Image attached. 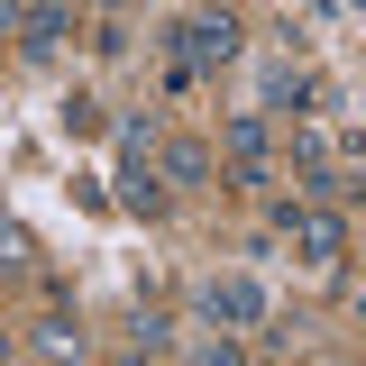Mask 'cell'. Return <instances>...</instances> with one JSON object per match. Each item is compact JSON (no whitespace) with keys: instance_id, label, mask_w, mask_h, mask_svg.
<instances>
[{"instance_id":"6da1fadb","label":"cell","mask_w":366,"mask_h":366,"mask_svg":"<svg viewBox=\"0 0 366 366\" xmlns=\"http://www.w3.org/2000/svg\"><path fill=\"white\" fill-rule=\"evenodd\" d=\"M220 147H229V174L220 183H238V192H266L274 183V129H266V110H229Z\"/></svg>"},{"instance_id":"7a4b0ae2","label":"cell","mask_w":366,"mask_h":366,"mask_svg":"<svg viewBox=\"0 0 366 366\" xmlns=\"http://www.w3.org/2000/svg\"><path fill=\"white\" fill-rule=\"evenodd\" d=\"M274 220H284V238H293L302 266H339V257H348V220L320 211V202H274Z\"/></svg>"},{"instance_id":"3957f363","label":"cell","mask_w":366,"mask_h":366,"mask_svg":"<svg viewBox=\"0 0 366 366\" xmlns=\"http://www.w3.org/2000/svg\"><path fill=\"white\" fill-rule=\"evenodd\" d=\"M183 55V64H202V74H220L229 55H238V46H247V28H238V19H229V9H192V19H183L174 37H165Z\"/></svg>"},{"instance_id":"277c9868","label":"cell","mask_w":366,"mask_h":366,"mask_svg":"<svg viewBox=\"0 0 366 366\" xmlns=\"http://www.w3.org/2000/svg\"><path fill=\"white\" fill-rule=\"evenodd\" d=\"M202 320H211V330H257V320H266V284H257V274H220V284L202 293Z\"/></svg>"},{"instance_id":"5b68a950","label":"cell","mask_w":366,"mask_h":366,"mask_svg":"<svg viewBox=\"0 0 366 366\" xmlns=\"http://www.w3.org/2000/svg\"><path fill=\"white\" fill-rule=\"evenodd\" d=\"M119 211H137V220H156V211H165V165H147V156H129V165H119Z\"/></svg>"},{"instance_id":"8992f818","label":"cell","mask_w":366,"mask_h":366,"mask_svg":"<svg viewBox=\"0 0 366 366\" xmlns=\"http://www.w3.org/2000/svg\"><path fill=\"white\" fill-rule=\"evenodd\" d=\"M156 165H165V183H211V174H220V156H211L202 137H165Z\"/></svg>"},{"instance_id":"52a82bcc","label":"cell","mask_w":366,"mask_h":366,"mask_svg":"<svg viewBox=\"0 0 366 366\" xmlns=\"http://www.w3.org/2000/svg\"><path fill=\"white\" fill-rule=\"evenodd\" d=\"M28 348H37V357H83V330H74V320H37Z\"/></svg>"},{"instance_id":"ba28073f","label":"cell","mask_w":366,"mask_h":366,"mask_svg":"<svg viewBox=\"0 0 366 366\" xmlns=\"http://www.w3.org/2000/svg\"><path fill=\"white\" fill-rule=\"evenodd\" d=\"M266 101H293V110H302V101H320V92L302 83V74H293V64H274V74H266Z\"/></svg>"},{"instance_id":"9c48e42d","label":"cell","mask_w":366,"mask_h":366,"mask_svg":"<svg viewBox=\"0 0 366 366\" xmlns=\"http://www.w3.org/2000/svg\"><path fill=\"white\" fill-rule=\"evenodd\" d=\"M165 348H174V320L147 312V320H137V357H165Z\"/></svg>"},{"instance_id":"30bf717a","label":"cell","mask_w":366,"mask_h":366,"mask_svg":"<svg viewBox=\"0 0 366 366\" xmlns=\"http://www.w3.org/2000/svg\"><path fill=\"white\" fill-rule=\"evenodd\" d=\"M119 147L147 156V147H156V110H129V119H119Z\"/></svg>"},{"instance_id":"8fae6325","label":"cell","mask_w":366,"mask_h":366,"mask_svg":"<svg viewBox=\"0 0 366 366\" xmlns=\"http://www.w3.org/2000/svg\"><path fill=\"white\" fill-rule=\"evenodd\" d=\"M92 46H101V55H129L137 37H129V19H101V28H92Z\"/></svg>"}]
</instances>
